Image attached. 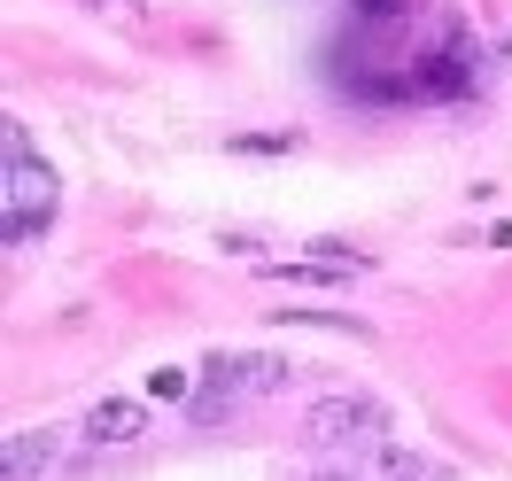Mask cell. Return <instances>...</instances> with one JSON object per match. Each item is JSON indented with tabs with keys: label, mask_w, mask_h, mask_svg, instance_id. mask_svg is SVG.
Segmentation results:
<instances>
[{
	"label": "cell",
	"mask_w": 512,
	"mask_h": 481,
	"mask_svg": "<svg viewBox=\"0 0 512 481\" xmlns=\"http://www.w3.org/2000/svg\"><path fill=\"white\" fill-rule=\"evenodd\" d=\"M8 210H16V218L32 225V233H39L47 218H55V171H47L39 156L8 163Z\"/></svg>",
	"instance_id": "7a4b0ae2"
},
{
	"label": "cell",
	"mask_w": 512,
	"mask_h": 481,
	"mask_svg": "<svg viewBox=\"0 0 512 481\" xmlns=\"http://www.w3.org/2000/svg\"><path fill=\"white\" fill-rule=\"evenodd\" d=\"M295 148V132H241L233 140V156H288Z\"/></svg>",
	"instance_id": "9c48e42d"
},
{
	"label": "cell",
	"mask_w": 512,
	"mask_h": 481,
	"mask_svg": "<svg viewBox=\"0 0 512 481\" xmlns=\"http://www.w3.org/2000/svg\"><path fill=\"white\" fill-rule=\"evenodd\" d=\"M388 435V404L373 396H326L303 412V443L311 450H342V443H381Z\"/></svg>",
	"instance_id": "6da1fadb"
},
{
	"label": "cell",
	"mask_w": 512,
	"mask_h": 481,
	"mask_svg": "<svg viewBox=\"0 0 512 481\" xmlns=\"http://www.w3.org/2000/svg\"><path fill=\"white\" fill-rule=\"evenodd\" d=\"M280 381H288V357L241 350V388H256V396H264V388H280Z\"/></svg>",
	"instance_id": "5b68a950"
},
{
	"label": "cell",
	"mask_w": 512,
	"mask_h": 481,
	"mask_svg": "<svg viewBox=\"0 0 512 481\" xmlns=\"http://www.w3.org/2000/svg\"><path fill=\"white\" fill-rule=\"evenodd\" d=\"M187 419H194V427H218V419H233V396H225V388H210V396H187Z\"/></svg>",
	"instance_id": "ba28073f"
},
{
	"label": "cell",
	"mask_w": 512,
	"mask_h": 481,
	"mask_svg": "<svg viewBox=\"0 0 512 481\" xmlns=\"http://www.w3.org/2000/svg\"><path fill=\"white\" fill-rule=\"evenodd\" d=\"M47 466H55V435H8V450H0V474L8 481H39L47 474Z\"/></svg>",
	"instance_id": "3957f363"
},
{
	"label": "cell",
	"mask_w": 512,
	"mask_h": 481,
	"mask_svg": "<svg viewBox=\"0 0 512 481\" xmlns=\"http://www.w3.org/2000/svg\"><path fill=\"white\" fill-rule=\"evenodd\" d=\"M311 481H350V474H311Z\"/></svg>",
	"instance_id": "8fae6325"
},
{
	"label": "cell",
	"mask_w": 512,
	"mask_h": 481,
	"mask_svg": "<svg viewBox=\"0 0 512 481\" xmlns=\"http://www.w3.org/2000/svg\"><path fill=\"white\" fill-rule=\"evenodd\" d=\"M163 396V404H187V373H171V365H156V381H148Z\"/></svg>",
	"instance_id": "30bf717a"
},
{
	"label": "cell",
	"mask_w": 512,
	"mask_h": 481,
	"mask_svg": "<svg viewBox=\"0 0 512 481\" xmlns=\"http://www.w3.org/2000/svg\"><path fill=\"white\" fill-rule=\"evenodd\" d=\"M140 427H148V412H140L132 396H109V404H94V412H86V435H94V443H132Z\"/></svg>",
	"instance_id": "277c9868"
},
{
	"label": "cell",
	"mask_w": 512,
	"mask_h": 481,
	"mask_svg": "<svg viewBox=\"0 0 512 481\" xmlns=\"http://www.w3.org/2000/svg\"><path fill=\"white\" fill-rule=\"evenodd\" d=\"M202 381L210 388H241V350H210L202 357Z\"/></svg>",
	"instance_id": "52a82bcc"
},
{
	"label": "cell",
	"mask_w": 512,
	"mask_h": 481,
	"mask_svg": "<svg viewBox=\"0 0 512 481\" xmlns=\"http://www.w3.org/2000/svg\"><path fill=\"white\" fill-rule=\"evenodd\" d=\"M381 474L388 481H443V466H427V458H412V450H381Z\"/></svg>",
	"instance_id": "8992f818"
}]
</instances>
